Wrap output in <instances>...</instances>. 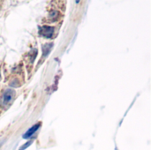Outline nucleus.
Segmentation results:
<instances>
[{
	"instance_id": "nucleus-1",
	"label": "nucleus",
	"mask_w": 151,
	"mask_h": 150,
	"mask_svg": "<svg viewBox=\"0 0 151 150\" xmlns=\"http://www.w3.org/2000/svg\"><path fill=\"white\" fill-rule=\"evenodd\" d=\"M39 32H40L41 35H42L46 38H51L53 35L54 28L52 27H49V26H42L39 28Z\"/></svg>"
},
{
	"instance_id": "nucleus-5",
	"label": "nucleus",
	"mask_w": 151,
	"mask_h": 150,
	"mask_svg": "<svg viewBox=\"0 0 151 150\" xmlns=\"http://www.w3.org/2000/svg\"><path fill=\"white\" fill-rule=\"evenodd\" d=\"M31 143H32V141H28V142H27L25 145H23V147H22V148H20V149H19V150L26 149L27 148H28V147H29V145H31Z\"/></svg>"
},
{
	"instance_id": "nucleus-4",
	"label": "nucleus",
	"mask_w": 151,
	"mask_h": 150,
	"mask_svg": "<svg viewBox=\"0 0 151 150\" xmlns=\"http://www.w3.org/2000/svg\"><path fill=\"white\" fill-rule=\"evenodd\" d=\"M52 46H53V44L52 43H46L44 46H43V57H47L49 54H50V50H51V49H52Z\"/></svg>"
},
{
	"instance_id": "nucleus-6",
	"label": "nucleus",
	"mask_w": 151,
	"mask_h": 150,
	"mask_svg": "<svg viewBox=\"0 0 151 150\" xmlns=\"http://www.w3.org/2000/svg\"><path fill=\"white\" fill-rule=\"evenodd\" d=\"M0 79H1V75H0Z\"/></svg>"
},
{
	"instance_id": "nucleus-3",
	"label": "nucleus",
	"mask_w": 151,
	"mask_h": 150,
	"mask_svg": "<svg viewBox=\"0 0 151 150\" xmlns=\"http://www.w3.org/2000/svg\"><path fill=\"white\" fill-rule=\"evenodd\" d=\"M40 126H41V123H37L35 126H33L31 128H29L25 133V134L23 135V139H29V138H31V136H33V134L40 128Z\"/></svg>"
},
{
	"instance_id": "nucleus-2",
	"label": "nucleus",
	"mask_w": 151,
	"mask_h": 150,
	"mask_svg": "<svg viewBox=\"0 0 151 150\" xmlns=\"http://www.w3.org/2000/svg\"><path fill=\"white\" fill-rule=\"evenodd\" d=\"M14 95H15V91L14 90H12V89L6 90L4 92V95H3V103L4 104H8L12 100Z\"/></svg>"
}]
</instances>
